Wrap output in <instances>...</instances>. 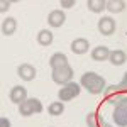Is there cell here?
I'll list each match as a JSON object with an SVG mask.
<instances>
[{"label": "cell", "mask_w": 127, "mask_h": 127, "mask_svg": "<svg viewBox=\"0 0 127 127\" xmlns=\"http://www.w3.org/2000/svg\"><path fill=\"white\" fill-rule=\"evenodd\" d=\"M80 85L87 90L88 93L92 95H98L102 92H105L107 88V83H105V78L97 75L95 71H87L81 75V80H80Z\"/></svg>", "instance_id": "1"}, {"label": "cell", "mask_w": 127, "mask_h": 127, "mask_svg": "<svg viewBox=\"0 0 127 127\" xmlns=\"http://www.w3.org/2000/svg\"><path fill=\"white\" fill-rule=\"evenodd\" d=\"M53 81L56 83V85H61V87H64V85H68L69 81H73V76H75V71L71 66H64V68H58V69H53Z\"/></svg>", "instance_id": "2"}, {"label": "cell", "mask_w": 127, "mask_h": 127, "mask_svg": "<svg viewBox=\"0 0 127 127\" xmlns=\"http://www.w3.org/2000/svg\"><path fill=\"white\" fill-rule=\"evenodd\" d=\"M80 90H81V85L78 83H75V81H69L68 85H64V87L59 88L58 92V98L59 102H69V100H73V98H76L80 95Z\"/></svg>", "instance_id": "3"}, {"label": "cell", "mask_w": 127, "mask_h": 127, "mask_svg": "<svg viewBox=\"0 0 127 127\" xmlns=\"http://www.w3.org/2000/svg\"><path fill=\"white\" fill-rule=\"evenodd\" d=\"M98 32L102 36H112L115 32V20L112 17H102L98 20Z\"/></svg>", "instance_id": "4"}, {"label": "cell", "mask_w": 127, "mask_h": 127, "mask_svg": "<svg viewBox=\"0 0 127 127\" xmlns=\"http://www.w3.org/2000/svg\"><path fill=\"white\" fill-rule=\"evenodd\" d=\"M17 73H19V76L24 80V81H32V80L36 78V75H37L36 68H34L32 64H29V63L20 64L19 69H17Z\"/></svg>", "instance_id": "5"}, {"label": "cell", "mask_w": 127, "mask_h": 127, "mask_svg": "<svg viewBox=\"0 0 127 127\" xmlns=\"http://www.w3.org/2000/svg\"><path fill=\"white\" fill-rule=\"evenodd\" d=\"M66 22V14L63 10H53L48 15V24L51 27H61Z\"/></svg>", "instance_id": "6"}, {"label": "cell", "mask_w": 127, "mask_h": 127, "mask_svg": "<svg viewBox=\"0 0 127 127\" xmlns=\"http://www.w3.org/2000/svg\"><path fill=\"white\" fill-rule=\"evenodd\" d=\"M10 100H12L14 103L20 105L22 102H26V100H27V90H26L24 87H20V85L14 87L12 90H10Z\"/></svg>", "instance_id": "7"}, {"label": "cell", "mask_w": 127, "mask_h": 127, "mask_svg": "<svg viewBox=\"0 0 127 127\" xmlns=\"http://www.w3.org/2000/svg\"><path fill=\"white\" fill-rule=\"evenodd\" d=\"M49 66L53 69H58V68H64L68 66V58L64 53H54L51 59H49Z\"/></svg>", "instance_id": "8"}, {"label": "cell", "mask_w": 127, "mask_h": 127, "mask_svg": "<svg viewBox=\"0 0 127 127\" xmlns=\"http://www.w3.org/2000/svg\"><path fill=\"white\" fill-rule=\"evenodd\" d=\"M114 122L120 127H127V107H115L114 108Z\"/></svg>", "instance_id": "9"}, {"label": "cell", "mask_w": 127, "mask_h": 127, "mask_svg": "<svg viewBox=\"0 0 127 127\" xmlns=\"http://www.w3.org/2000/svg\"><path fill=\"white\" fill-rule=\"evenodd\" d=\"M71 51L75 53V54H85L88 49H90V42L87 39H83V37H78V39H75L71 42Z\"/></svg>", "instance_id": "10"}, {"label": "cell", "mask_w": 127, "mask_h": 127, "mask_svg": "<svg viewBox=\"0 0 127 127\" xmlns=\"http://www.w3.org/2000/svg\"><path fill=\"white\" fill-rule=\"evenodd\" d=\"M108 61H110L114 66H122V64L127 61V54L122 51V49H114V51H110Z\"/></svg>", "instance_id": "11"}, {"label": "cell", "mask_w": 127, "mask_h": 127, "mask_svg": "<svg viewBox=\"0 0 127 127\" xmlns=\"http://www.w3.org/2000/svg\"><path fill=\"white\" fill-rule=\"evenodd\" d=\"M110 56V51L107 46H97L92 49V59L93 61H105Z\"/></svg>", "instance_id": "12"}, {"label": "cell", "mask_w": 127, "mask_h": 127, "mask_svg": "<svg viewBox=\"0 0 127 127\" xmlns=\"http://www.w3.org/2000/svg\"><path fill=\"white\" fill-rule=\"evenodd\" d=\"M15 29H17V20L14 17H7L3 20V24H2V34L3 36H12L15 32Z\"/></svg>", "instance_id": "13"}, {"label": "cell", "mask_w": 127, "mask_h": 127, "mask_svg": "<svg viewBox=\"0 0 127 127\" xmlns=\"http://www.w3.org/2000/svg\"><path fill=\"white\" fill-rule=\"evenodd\" d=\"M126 0H107V10L112 14H119L126 10Z\"/></svg>", "instance_id": "14"}, {"label": "cell", "mask_w": 127, "mask_h": 127, "mask_svg": "<svg viewBox=\"0 0 127 127\" xmlns=\"http://www.w3.org/2000/svg\"><path fill=\"white\" fill-rule=\"evenodd\" d=\"M87 7L90 12H95V14H100L102 10L107 9V0H88Z\"/></svg>", "instance_id": "15"}, {"label": "cell", "mask_w": 127, "mask_h": 127, "mask_svg": "<svg viewBox=\"0 0 127 127\" xmlns=\"http://www.w3.org/2000/svg\"><path fill=\"white\" fill-rule=\"evenodd\" d=\"M53 32L51 31H48V29H42V31H39L37 32V42H39L41 46H49L51 42H53Z\"/></svg>", "instance_id": "16"}, {"label": "cell", "mask_w": 127, "mask_h": 127, "mask_svg": "<svg viewBox=\"0 0 127 127\" xmlns=\"http://www.w3.org/2000/svg\"><path fill=\"white\" fill-rule=\"evenodd\" d=\"M107 102L110 103V105H115V107H127V93L120 92V93H117L115 97L107 98Z\"/></svg>", "instance_id": "17"}, {"label": "cell", "mask_w": 127, "mask_h": 127, "mask_svg": "<svg viewBox=\"0 0 127 127\" xmlns=\"http://www.w3.org/2000/svg\"><path fill=\"white\" fill-rule=\"evenodd\" d=\"M48 112L53 115V117H58V115H61L63 112H64V103L63 102H53V103H49L48 107Z\"/></svg>", "instance_id": "18"}, {"label": "cell", "mask_w": 127, "mask_h": 127, "mask_svg": "<svg viewBox=\"0 0 127 127\" xmlns=\"http://www.w3.org/2000/svg\"><path fill=\"white\" fill-rule=\"evenodd\" d=\"M102 122H103V120L98 117L97 112H90V114H87V126L88 127H100Z\"/></svg>", "instance_id": "19"}, {"label": "cell", "mask_w": 127, "mask_h": 127, "mask_svg": "<svg viewBox=\"0 0 127 127\" xmlns=\"http://www.w3.org/2000/svg\"><path fill=\"white\" fill-rule=\"evenodd\" d=\"M19 112H20V115H24V117H31L34 114V110H32V107H31V103H29V98L19 105Z\"/></svg>", "instance_id": "20"}, {"label": "cell", "mask_w": 127, "mask_h": 127, "mask_svg": "<svg viewBox=\"0 0 127 127\" xmlns=\"http://www.w3.org/2000/svg\"><path fill=\"white\" fill-rule=\"evenodd\" d=\"M120 92H124V90L119 87V85H110V87L105 88L103 93H105V97H107V98H112V97H115L117 93H120Z\"/></svg>", "instance_id": "21"}, {"label": "cell", "mask_w": 127, "mask_h": 127, "mask_svg": "<svg viewBox=\"0 0 127 127\" xmlns=\"http://www.w3.org/2000/svg\"><path fill=\"white\" fill-rule=\"evenodd\" d=\"M29 103L32 110H34V114H41L42 112V103H41L39 98H29Z\"/></svg>", "instance_id": "22"}, {"label": "cell", "mask_w": 127, "mask_h": 127, "mask_svg": "<svg viewBox=\"0 0 127 127\" xmlns=\"http://www.w3.org/2000/svg\"><path fill=\"white\" fill-rule=\"evenodd\" d=\"M59 3H61V5H63L64 9H71V7L75 5V0H61Z\"/></svg>", "instance_id": "23"}, {"label": "cell", "mask_w": 127, "mask_h": 127, "mask_svg": "<svg viewBox=\"0 0 127 127\" xmlns=\"http://www.w3.org/2000/svg\"><path fill=\"white\" fill-rule=\"evenodd\" d=\"M9 7H10V2H7V0H2V2H0V10H2V12L9 10Z\"/></svg>", "instance_id": "24"}, {"label": "cell", "mask_w": 127, "mask_h": 127, "mask_svg": "<svg viewBox=\"0 0 127 127\" xmlns=\"http://www.w3.org/2000/svg\"><path fill=\"white\" fill-rule=\"evenodd\" d=\"M0 127H10V120L7 117H0Z\"/></svg>", "instance_id": "25"}, {"label": "cell", "mask_w": 127, "mask_h": 127, "mask_svg": "<svg viewBox=\"0 0 127 127\" xmlns=\"http://www.w3.org/2000/svg\"><path fill=\"white\" fill-rule=\"evenodd\" d=\"M119 87L122 88V90H127V71H126V75H124V78H122V81L119 83Z\"/></svg>", "instance_id": "26"}, {"label": "cell", "mask_w": 127, "mask_h": 127, "mask_svg": "<svg viewBox=\"0 0 127 127\" xmlns=\"http://www.w3.org/2000/svg\"><path fill=\"white\" fill-rule=\"evenodd\" d=\"M100 127H110V126H108V124H105V122H102V126H100Z\"/></svg>", "instance_id": "27"}]
</instances>
